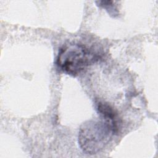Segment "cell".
Here are the masks:
<instances>
[{
    "mask_svg": "<svg viewBox=\"0 0 158 158\" xmlns=\"http://www.w3.org/2000/svg\"><path fill=\"white\" fill-rule=\"evenodd\" d=\"M114 135L112 128L104 120L88 121L80 128L78 144L86 154H95L109 143Z\"/></svg>",
    "mask_w": 158,
    "mask_h": 158,
    "instance_id": "6da1fadb",
    "label": "cell"
},
{
    "mask_svg": "<svg viewBox=\"0 0 158 158\" xmlns=\"http://www.w3.org/2000/svg\"><path fill=\"white\" fill-rule=\"evenodd\" d=\"M93 60L89 50L79 44L64 46L59 51L57 65L65 73L77 76Z\"/></svg>",
    "mask_w": 158,
    "mask_h": 158,
    "instance_id": "7a4b0ae2",
    "label": "cell"
},
{
    "mask_svg": "<svg viewBox=\"0 0 158 158\" xmlns=\"http://www.w3.org/2000/svg\"><path fill=\"white\" fill-rule=\"evenodd\" d=\"M96 110L103 120L111 127L115 135L117 134L120 128L121 120L116 110L108 103L103 101H96Z\"/></svg>",
    "mask_w": 158,
    "mask_h": 158,
    "instance_id": "3957f363",
    "label": "cell"
}]
</instances>
